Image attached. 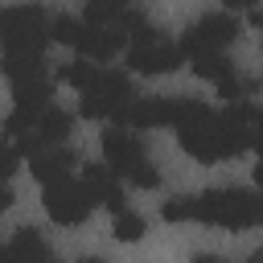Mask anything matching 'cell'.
<instances>
[{"label": "cell", "instance_id": "obj_14", "mask_svg": "<svg viewBox=\"0 0 263 263\" xmlns=\"http://www.w3.org/2000/svg\"><path fill=\"white\" fill-rule=\"evenodd\" d=\"M49 33H53V41H62V45L78 49V41H82V33H86V21H82V16H70V12H58Z\"/></svg>", "mask_w": 263, "mask_h": 263}, {"label": "cell", "instance_id": "obj_17", "mask_svg": "<svg viewBox=\"0 0 263 263\" xmlns=\"http://www.w3.org/2000/svg\"><path fill=\"white\" fill-rule=\"evenodd\" d=\"M127 181H132V185H136V189H160V173H156V168H152V160H148V164H144V168H136V173H132V177H127Z\"/></svg>", "mask_w": 263, "mask_h": 263}, {"label": "cell", "instance_id": "obj_18", "mask_svg": "<svg viewBox=\"0 0 263 263\" xmlns=\"http://www.w3.org/2000/svg\"><path fill=\"white\" fill-rule=\"evenodd\" d=\"M251 148H255L259 160H263V111H259V119H255V127H251Z\"/></svg>", "mask_w": 263, "mask_h": 263}, {"label": "cell", "instance_id": "obj_4", "mask_svg": "<svg viewBox=\"0 0 263 263\" xmlns=\"http://www.w3.org/2000/svg\"><path fill=\"white\" fill-rule=\"evenodd\" d=\"M234 37H238V21H234L230 12H205V16H197V21L185 29L181 49H185V58L222 53L226 45H234Z\"/></svg>", "mask_w": 263, "mask_h": 263}, {"label": "cell", "instance_id": "obj_3", "mask_svg": "<svg viewBox=\"0 0 263 263\" xmlns=\"http://www.w3.org/2000/svg\"><path fill=\"white\" fill-rule=\"evenodd\" d=\"M136 86H132V74L127 70H99V78L82 90L78 99V115L82 119H119V111L127 103H136Z\"/></svg>", "mask_w": 263, "mask_h": 263}, {"label": "cell", "instance_id": "obj_12", "mask_svg": "<svg viewBox=\"0 0 263 263\" xmlns=\"http://www.w3.org/2000/svg\"><path fill=\"white\" fill-rule=\"evenodd\" d=\"M99 70H103V66H95V62H86V58H74V62H66V66H58V82L86 90V86L99 78Z\"/></svg>", "mask_w": 263, "mask_h": 263}, {"label": "cell", "instance_id": "obj_10", "mask_svg": "<svg viewBox=\"0 0 263 263\" xmlns=\"http://www.w3.org/2000/svg\"><path fill=\"white\" fill-rule=\"evenodd\" d=\"M82 181H86V189H90V197H95L99 205H107V210H115V214L127 210V205H123V185H119V177H115L107 164H86V168H82Z\"/></svg>", "mask_w": 263, "mask_h": 263}, {"label": "cell", "instance_id": "obj_22", "mask_svg": "<svg viewBox=\"0 0 263 263\" xmlns=\"http://www.w3.org/2000/svg\"><path fill=\"white\" fill-rule=\"evenodd\" d=\"M78 263H107V259H99V255H86V259H78Z\"/></svg>", "mask_w": 263, "mask_h": 263}, {"label": "cell", "instance_id": "obj_2", "mask_svg": "<svg viewBox=\"0 0 263 263\" xmlns=\"http://www.w3.org/2000/svg\"><path fill=\"white\" fill-rule=\"evenodd\" d=\"M53 16L45 8L21 4V8H4L0 12V33H4V53H33L45 58V45L53 41Z\"/></svg>", "mask_w": 263, "mask_h": 263}, {"label": "cell", "instance_id": "obj_7", "mask_svg": "<svg viewBox=\"0 0 263 263\" xmlns=\"http://www.w3.org/2000/svg\"><path fill=\"white\" fill-rule=\"evenodd\" d=\"M185 62L181 41H148V45H127V74H173Z\"/></svg>", "mask_w": 263, "mask_h": 263}, {"label": "cell", "instance_id": "obj_16", "mask_svg": "<svg viewBox=\"0 0 263 263\" xmlns=\"http://www.w3.org/2000/svg\"><path fill=\"white\" fill-rule=\"evenodd\" d=\"M160 218L164 222H193V193L189 197H164L160 201Z\"/></svg>", "mask_w": 263, "mask_h": 263}, {"label": "cell", "instance_id": "obj_9", "mask_svg": "<svg viewBox=\"0 0 263 263\" xmlns=\"http://www.w3.org/2000/svg\"><path fill=\"white\" fill-rule=\"evenodd\" d=\"M74 164H78V156H74V152H70L66 144H58V148H37V152L29 156V168H33V177H37L41 185L66 181Z\"/></svg>", "mask_w": 263, "mask_h": 263}, {"label": "cell", "instance_id": "obj_11", "mask_svg": "<svg viewBox=\"0 0 263 263\" xmlns=\"http://www.w3.org/2000/svg\"><path fill=\"white\" fill-rule=\"evenodd\" d=\"M123 45H127V37H123L119 29H99V25H86V33H82V41H78V58H86V62L103 66V62H107V58H115Z\"/></svg>", "mask_w": 263, "mask_h": 263}, {"label": "cell", "instance_id": "obj_8", "mask_svg": "<svg viewBox=\"0 0 263 263\" xmlns=\"http://www.w3.org/2000/svg\"><path fill=\"white\" fill-rule=\"evenodd\" d=\"M4 263H53L49 238L37 226H21L8 242H4Z\"/></svg>", "mask_w": 263, "mask_h": 263}, {"label": "cell", "instance_id": "obj_23", "mask_svg": "<svg viewBox=\"0 0 263 263\" xmlns=\"http://www.w3.org/2000/svg\"><path fill=\"white\" fill-rule=\"evenodd\" d=\"M247 263H263V251H255V255H251V259H247Z\"/></svg>", "mask_w": 263, "mask_h": 263}, {"label": "cell", "instance_id": "obj_15", "mask_svg": "<svg viewBox=\"0 0 263 263\" xmlns=\"http://www.w3.org/2000/svg\"><path fill=\"white\" fill-rule=\"evenodd\" d=\"M111 234H115L119 242H140V238L148 234V222H144V214H136V210H123V214H115V226H111Z\"/></svg>", "mask_w": 263, "mask_h": 263}, {"label": "cell", "instance_id": "obj_6", "mask_svg": "<svg viewBox=\"0 0 263 263\" xmlns=\"http://www.w3.org/2000/svg\"><path fill=\"white\" fill-rule=\"evenodd\" d=\"M103 164L115 173V177H132L136 168L148 164V144L140 132H127V127H111L103 132Z\"/></svg>", "mask_w": 263, "mask_h": 263}, {"label": "cell", "instance_id": "obj_5", "mask_svg": "<svg viewBox=\"0 0 263 263\" xmlns=\"http://www.w3.org/2000/svg\"><path fill=\"white\" fill-rule=\"evenodd\" d=\"M41 201H45V214H49L58 226H82L86 214H90V205H95L86 181H74V177L45 185V197H41Z\"/></svg>", "mask_w": 263, "mask_h": 263}, {"label": "cell", "instance_id": "obj_24", "mask_svg": "<svg viewBox=\"0 0 263 263\" xmlns=\"http://www.w3.org/2000/svg\"><path fill=\"white\" fill-rule=\"evenodd\" d=\"M259 218H263V197H259Z\"/></svg>", "mask_w": 263, "mask_h": 263}, {"label": "cell", "instance_id": "obj_1", "mask_svg": "<svg viewBox=\"0 0 263 263\" xmlns=\"http://www.w3.org/2000/svg\"><path fill=\"white\" fill-rule=\"evenodd\" d=\"M193 222H205V226H226V230H247L259 218V197L230 185V189H205V193H193Z\"/></svg>", "mask_w": 263, "mask_h": 263}, {"label": "cell", "instance_id": "obj_19", "mask_svg": "<svg viewBox=\"0 0 263 263\" xmlns=\"http://www.w3.org/2000/svg\"><path fill=\"white\" fill-rule=\"evenodd\" d=\"M189 263H226V259H222V255H210V251H201V255H193Z\"/></svg>", "mask_w": 263, "mask_h": 263}, {"label": "cell", "instance_id": "obj_21", "mask_svg": "<svg viewBox=\"0 0 263 263\" xmlns=\"http://www.w3.org/2000/svg\"><path fill=\"white\" fill-rule=\"evenodd\" d=\"M255 181H259V185H263V160H259V164H255Z\"/></svg>", "mask_w": 263, "mask_h": 263}, {"label": "cell", "instance_id": "obj_20", "mask_svg": "<svg viewBox=\"0 0 263 263\" xmlns=\"http://www.w3.org/2000/svg\"><path fill=\"white\" fill-rule=\"evenodd\" d=\"M251 25H255V29H263V8H251Z\"/></svg>", "mask_w": 263, "mask_h": 263}, {"label": "cell", "instance_id": "obj_13", "mask_svg": "<svg viewBox=\"0 0 263 263\" xmlns=\"http://www.w3.org/2000/svg\"><path fill=\"white\" fill-rule=\"evenodd\" d=\"M189 70L197 78H210V82H222L234 74V66L226 62V53H201V58H189Z\"/></svg>", "mask_w": 263, "mask_h": 263}]
</instances>
